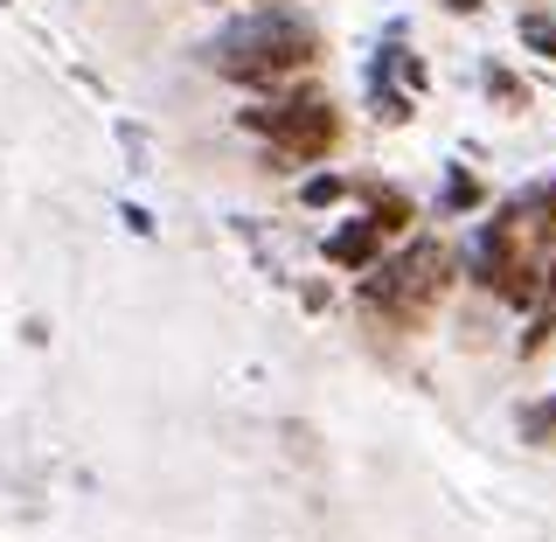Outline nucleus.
<instances>
[{
  "mask_svg": "<svg viewBox=\"0 0 556 542\" xmlns=\"http://www.w3.org/2000/svg\"><path fill=\"white\" fill-rule=\"evenodd\" d=\"M243 126L278 139L286 153H300V161H313V153L334 147V104H327L320 91L306 98H278V104H257V112H243Z\"/></svg>",
  "mask_w": 556,
  "mask_h": 542,
  "instance_id": "obj_3",
  "label": "nucleus"
},
{
  "mask_svg": "<svg viewBox=\"0 0 556 542\" xmlns=\"http://www.w3.org/2000/svg\"><path fill=\"white\" fill-rule=\"evenodd\" d=\"M376 230H382V223H341V230L334 237H327V265H369V257H376Z\"/></svg>",
  "mask_w": 556,
  "mask_h": 542,
  "instance_id": "obj_4",
  "label": "nucleus"
},
{
  "mask_svg": "<svg viewBox=\"0 0 556 542\" xmlns=\"http://www.w3.org/2000/svg\"><path fill=\"white\" fill-rule=\"evenodd\" d=\"M208 63L237 84H286L313 63V22H300L292 8H257L208 42Z\"/></svg>",
  "mask_w": 556,
  "mask_h": 542,
  "instance_id": "obj_1",
  "label": "nucleus"
},
{
  "mask_svg": "<svg viewBox=\"0 0 556 542\" xmlns=\"http://www.w3.org/2000/svg\"><path fill=\"white\" fill-rule=\"evenodd\" d=\"M306 202H313V209L341 202V181H334V174H320V181H306Z\"/></svg>",
  "mask_w": 556,
  "mask_h": 542,
  "instance_id": "obj_6",
  "label": "nucleus"
},
{
  "mask_svg": "<svg viewBox=\"0 0 556 542\" xmlns=\"http://www.w3.org/2000/svg\"><path fill=\"white\" fill-rule=\"evenodd\" d=\"M445 278H452V251L425 237V243H410V251H396L382 272L362 278V306L396 313V320H404V313H417L425 300H439V292H445Z\"/></svg>",
  "mask_w": 556,
  "mask_h": 542,
  "instance_id": "obj_2",
  "label": "nucleus"
},
{
  "mask_svg": "<svg viewBox=\"0 0 556 542\" xmlns=\"http://www.w3.org/2000/svg\"><path fill=\"white\" fill-rule=\"evenodd\" d=\"M521 425H529V431H535V439H556V396H549V404H543V411H529V417H521Z\"/></svg>",
  "mask_w": 556,
  "mask_h": 542,
  "instance_id": "obj_7",
  "label": "nucleus"
},
{
  "mask_svg": "<svg viewBox=\"0 0 556 542\" xmlns=\"http://www.w3.org/2000/svg\"><path fill=\"white\" fill-rule=\"evenodd\" d=\"M473 202H480L473 181H452V188H445V209H473Z\"/></svg>",
  "mask_w": 556,
  "mask_h": 542,
  "instance_id": "obj_8",
  "label": "nucleus"
},
{
  "mask_svg": "<svg viewBox=\"0 0 556 542\" xmlns=\"http://www.w3.org/2000/svg\"><path fill=\"white\" fill-rule=\"evenodd\" d=\"M521 42L543 49V56H556V14H521Z\"/></svg>",
  "mask_w": 556,
  "mask_h": 542,
  "instance_id": "obj_5",
  "label": "nucleus"
}]
</instances>
